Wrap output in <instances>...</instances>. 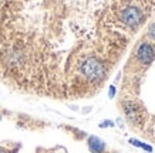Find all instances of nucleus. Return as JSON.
<instances>
[{
  "label": "nucleus",
  "mask_w": 155,
  "mask_h": 153,
  "mask_svg": "<svg viewBox=\"0 0 155 153\" xmlns=\"http://www.w3.org/2000/svg\"><path fill=\"white\" fill-rule=\"evenodd\" d=\"M147 7L141 0H125L118 9V19L124 26L135 28L144 21Z\"/></svg>",
  "instance_id": "nucleus-1"
},
{
  "label": "nucleus",
  "mask_w": 155,
  "mask_h": 153,
  "mask_svg": "<svg viewBox=\"0 0 155 153\" xmlns=\"http://www.w3.org/2000/svg\"><path fill=\"white\" fill-rule=\"evenodd\" d=\"M80 72L90 81H97V79L103 78L104 65L94 57H87L85 60L81 61Z\"/></svg>",
  "instance_id": "nucleus-2"
},
{
  "label": "nucleus",
  "mask_w": 155,
  "mask_h": 153,
  "mask_svg": "<svg viewBox=\"0 0 155 153\" xmlns=\"http://www.w3.org/2000/svg\"><path fill=\"white\" fill-rule=\"evenodd\" d=\"M137 58L141 64H151L152 60L155 58V47L150 43H142L137 48Z\"/></svg>",
  "instance_id": "nucleus-3"
},
{
  "label": "nucleus",
  "mask_w": 155,
  "mask_h": 153,
  "mask_svg": "<svg viewBox=\"0 0 155 153\" xmlns=\"http://www.w3.org/2000/svg\"><path fill=\"white\" fill-rule=\"evenodd\" d=\"M88 146L93 153H101L104 150V142L101 139H98V138H95V136L88 139Z\"/></svg>",
  "instance_id": "nucleus-4"
},
{
  "label": "nucleus",
  "mask_w": 155,
  "mask_h": 153,
  "mask_svg": "<svg viewBox=\"0 0 155 153\" xmlns=\"http://www.w3.org/2000/svg\"><path fill=\"white\" fill-rule=\"evenodd\" d=\"M125 112H127V116L131 119V121L137 122L138 121V113H140V109L132 104V102H128V104H125Z\"/></svg>",
  "instance_id": "nucleus-5"
},
{
  "label": "nucleus",
  "mask_w": 155,
  "mask_h": 153,
  "mask_svg": "<svg viewBox=\"0 0 155 153\" xmlns=\"http://www.w3.org/2000/svg\"><path fill=\"white\" fill-rule=\"evenodd\" d=\"M130 143H132V145H135V146H140V148H144L145 150H151V148L150 146H145V145H142V143H140V142H137V140H130Z\"/></svg>",
  "instance_id": "nucleus-6"
},
{
  "label": "nucleus",
  "mask_w": 155,
  "mask_h": 153,
  "mask_svg": "<svg viewBox=\"0 0 155 153\" xmlns=\"http://www.w3.org/2000/svg\"><path fill=\"white\" fill-rule=\"evenodd\" d=\"M150 36H151V37H152V38H154V40H155V23H154V24H152V26H151V27H150Z\"/></svg>",
  "instance_id": "nucleus-7"
},
{
  "label": "nucleus",
  "mask_w": 155,
  "mask_h": 153,
  "mask_svg": "<svg viewBox=\"0 0 155 153\" xmlns=\"http://www.w3.org/2000/svg\"><path fill=\"white\" fill-rule=\"evenodd\" d=\"M114 92H115V89H114V87H111V89H110V97L111 98L114 97Z\"/></svg>",
  "instance_id": "nucleus-8"
},
{
  "label": "nucleus",
  "mask_w": 155,
  "mask_h": 153,
  "mask_svg": "<svg viewBox=\"0 0 155 153\" xmlns=\"http://www.w3.org/2000/svg\"><path fill=\"white\" fill-rule=\"evenodd\" d=\"M0 153H7V152H6L5 149H0Z\"/></svg>",
  "instance_id": "nucleus-9"
},
{
  "label": "nucleus",
  "mask_w": 155,
  "mask_h": 153,
  "mask_svg": "<svg viewBox=\"0 0 155 153\" xmlns=\"http://www.w3.org/2000/svg\"><path fill=\"white\" fill-rule=\"evenodd\" d=\"M154 133H155V128H154Z\"/></svg>",
  "instance_id": "nucleus-10"
}]
</instances>
